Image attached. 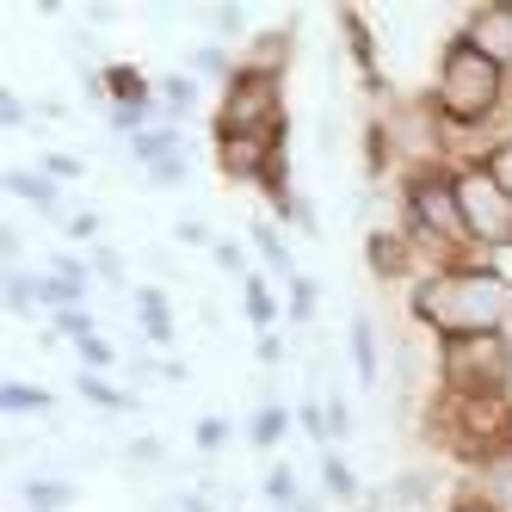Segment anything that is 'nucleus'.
<instances>
[{"instance_id": "f3484780", "label": "nucleus", "mask_w": 512, "mask_h": 512, "mask_svg": "<svg viewBox=\"0 0 512 512\" xmlns=\"http://www.w3.org/2000/svg\"><path fill=\"white\" fill-rule=\"evenodd\" d=\"M290 420H297V414H284L278 401H266V408L247 420V438H253V445H278V438L290 432Z\"/></svg>"}, {"instance_id": "c756f323", "label": "nucleus", "mask_w": 512, "mask_h": 512, "mask_svg": "<svg viewBox=\"0 0 512 512\" xmlns=\"http://www.w3.org/2000/svg\"><path fill=\"white\" fill-rule=\"evenodd\" d=\"M93 278H105V284H118V290H124V266H118V253H112V247H93Z\"/></svg>"}, {"instance_id": "58836bf2", "label": "nucleus", "mask_w": 512, "mask_h": 512, "mask_svg": "<svg viewBox=\"0 0 512 512\" xmlns=\"http://www.w3.org/2000/svg\"><path fill=\"white\" fill-rule=\"evenodd\" d=\"M179 512H210V506H204L198 494H186V500H179Z\"/></svg>"}, {"instance_id": "2eb2a0df", "label": "nucleus", "mask_w": 512, "mask_h": 512, "mask_svg": "<svg viewBox=\"0 0 512 512\" xmlns=\"http://www.w3.org/2000/svg\"><path fill=\"white\" fill-rule=\"evenodd\" d=\"M25 506H31V512H62V506H75V482H44V475H31V482H25Z\"/></svg>"}, {"instance_id": "4be33fe9", "label": "nucleus", "mask_w": 512, "mask_h": 512, "mask_svg": "<svg viewBox=\"0 0 512 512\" xmlns=\"http://www.w3.org/2000/svg\"><path fill=\"white\" fill-rule=\"evenodd\" d=\"M192 75H210V81H235V68H229V50L223 44H204V50H192Z\"/></svg>"}, {"instance_id": "aec40b11", "label": "nucleus", "mask_w": 512, "mask_h": 512, "mask_svg": "<svg viewBox=\"0 0 512 512\" xmlns=\"http://www.w3.org/2000/svg\"><path fill=\"white\" fill-rule=\"evenodd\" d=\"M0 408H7V414H50V395L31 389V383H7V389H0Z\"/></svg>"}, {"instance_id": "cd10ccee", "label": "nucleus", "mask_w": 512, "mask_h": 512, "mask_svg": "<svg viewBox=\"0 0 512 512\" xmlns=\"http://www.w3.org/2000/svg\"><path fill=\"white\" fill-rule=\"evenodd\" d=\"M210 253H216V266H223V272H235L241 284L253 278V272H247V253H241V241H210Z\"/></svg>"}, {"instance_id": "f257e3e1", "label": "nucleus", "mask_w": 512, "mask_h": 512, "mask_svg": "<svg viewBox=\"0 0 512 512\" xmlns=\"http://www.w3.org/2000/svg\"><path fill=\"white\" fill-rule=\"evenodd\" d=\"M414 321L426 334L445 340H482V334H506L512 321V278L488 260H451L432 266L414 284Z\"/></svg>"}, {"instance_id": "0eeeda50", "label": "nucleus", "mask_w": 512, "mask_h": 512, "mask_svg": "<svg viewBox=\"0 0 512 512\" xmlns=\"http://www.w3.org/2000/svg\"><path fill=\"white\" fill-rule=\"evenodd\" d=\"M463 38L512 75V7H500V0H494V7H475V13L463 19Z\"/></svg>"}, {"instance_id": "4c0bfd02", "label": "nucleus", "mask_w": 512, "mask_h": 512, "mask_svg": "<svg viewBox=\"0 0 512 512\" xmlns=\"http://www.w3.org/2000/svg\"><path fill=\"white\" fill-rule=\"evenodd\" d=\"M173 235H179V241H186V247H204V241H210V229H204V223H179Z\"/></svg>"}, {"instance_id": "a878e982", "label": "nucleus", "mask_w": 512, "mask_h": 512, "mask_svg": "<svg viewBox=\"0 0 512 512\" xmlns=\"http://www.w3.org/2000/svg\"><path fill=\"white\" fill-rule=\"evenodd\" d=\"M482 167H488V173L500 179V192L512 198V130H506V136L494 142V149H488V161H482Z\"/></svg>"}, {"instance_id": "9b49d317", "label": "nucleus", "mask_w": 512, "mask_h": 512, "mask_svg": "<svg viewBox=\"0 0 512 512\" xmlns=\"http://www.w3.org/2000/svg\"><path fill=\"white\" fill-rule=\"evenodd\" d=\"M253 247H260V260L272 266V278H284V284H297V260H290V247H284V235H278V223H266V216H253Z\"/></svg>"}, {"instance_id": "4468645a", "label": "nucleus", "mask_w": 512, "mask_h": 512, "mask_svg": "<svg viewBox=\"0 0 512 512\" xmlns=\"http://www.w3.org/2000/svg\"><path fill=\"white\" fill-rule=\"evenodd\" d=\"M38 303H44V278L25 272V266H13L7 272V309L13 315H38Z\"/></svg>"}, {"instance_id": "393cba45", "label": "nucleus", "mask_w": 512, "mask_h": 512, "mask_svg": "<svg viewBox=\"0 0 512 512\" xmlns=\"http://www.w3.org/2000/svg\"><path fill=\"white\" fill-rule=\"evenodd\" d=\"M186 179H192L186 155H161V161H149V186H186Z\"/></svg>"}, {"instance_id": "9d476101", "label": "nucleus", "mask_w": 512, "mask_h": 512, "mask_svg": "<svg viewBox=\"0 0 512 512\" xmlns=\"http://www.w3.org/2000/svg\"><path fill=\"white\" fill-rule=\"evenodd\" d=\"M130 303H136V321H142V334H149L155 346H167L173 340V309H167V297L155 284H136L130 290Z\"/></svg>"}, {"instance_id": "a211bd4d", "label": "nucleus", "mask_w": 512, "mask_h": 512, "mask_svg": "<svg viewBox=\"0 0 512 512\" xmlns=\"http://www.w3.org/2000/svg\"><path fill=\"white\" fill-rule=\"evenodd\" d=\"M321 482H327V494H334V500H358V482H352V469H346V457L340 451H321Z\"/></svg>"}, {"instance_id": "ddd939ff", "label": "nucleus", "mask_w": 512, "mask_h": 512, "mask_svg": "<svg viewBox=\"0 0 512 512\" xmlns=\"http://www.w3.org/2000/svg\"><path fill=\"white\" fill-rule=\"evenodd\" d=\"M7 192H19L25 204H38V216H62L56 210V179H44V173H7Z\"/></svg>"}, {"instance_id": "f8f14e48", "label": "nucleus", "mask_w": 512, "mask_h": 512, "mask_svg": "<svg viewBox=\"0 0 512 512\" xmlns=\"http://www.w3.org/2000/svg\"><path fill=\"white\" fill-rule=\"evenodd\" d=\"M241 303H247L241 315L253 321V334H278V315H284V309H278V297H272V284H266L260 272H253V278L241 284Z\"/></svg>"}, {"instance_id": "ea45409f", "label": "nucleus", "mask_w": 512, "mask_h": 512, "mask_svg": "<svg viewBox=\"0 0 512 512\" xmlns=\"http://www.w3.org/2000/svg\"><path fill=\"white\" fill-rule=\"evenodd\" d=\"M506 451H512V408H506Z\"/></svg>"}, {"instance_id": "b1692460", "label": "nucleus", "mask_w": 512, "mask_h": 512, "mask_svg": "<svg viewBox=\"0 0 512 512\" xmlns=\"http://www.w3.org/2000/svg\"><path fill=\"white\" fill-rule=\"evenodd\" d=\"M56 334L81 346V340H93V334H99V321H93V309H56Z\"/></svg>"}, {"instance_id": "dca6fc26", "label": "nucleus", "mask_w": 512, "mask_h": 512, "mask_svg": "<svg viewBox=\"0 0 512 512\" xmlns=\"http://www.w3.org/2000/svg\"><path fill=\"white\" fill-rule=\"evenodd\" d=\"M130 155H142V161H161V155H186L179 149V130L173 124H149L136 142H130Z\"/></svg>"}, {"instance_id": "39448f33", "label": "nucleus", "mask_w": 512, "mask_h": 512, "mask_svg": "<svg viewBox=\"0 0 512 512\" xmlns=\"http://www.w3.org/2000/svg\"><path fill=\"white\" fill-rule=\"evenodd\" d=\"M457 204H463L469 247H512V198L500 192V179L482 161L457 167Z\"/></svg>"}, {"instance_id": "e433bc0d", "label": "nucleus", "mask_w": 512, "mask_h": 512, "mask_svg": "<svg viewBox=\"0 0 512 512\" xmlns=\"http://www.w3.org/2000/svg\"><path fill=\"white\" fill-rule=\"evenodd\" d=\"M278 358H284V334H260V364H266V371H272Z\"/></svg>"}, {"instance_id": "a19ab883", "label": "nucleus", "mask_w": 512, "mask_h": 512, "mask_svg": "<svg viewBox=\"0 0 512 512\" xmlns=\"http://www.w3.org/2000/svg\"><path fill=\"white\" fill-rule=\"evenodd\" d=\"M457 512H475V506H457Z\"/></svg>"}, {"instance_id": "72a5a7b5", "label": "nucleus", "mask_w": 512, "mask_h": 512, "mask_svg": "<svg viewBox=\"0 0 512 512\" xmlns=\"http://www.w3.org/2000/svg\"><path fill=\"white\" fill-rule=\"evenodd\" d=\"M25 118H31V105H25L19 93H0V124H7V130H19Z\"/></svg>"}, {"instance_id": "c9c22d12", "label": "nucleus", "mask_w": 512, "mask_h": 512, "mask_svg": "<svg viewBox=\"0 0 512 512\" xmlns=\"http://www.w3.org/2000/svg\"><path fill=\"white\" fill-rule=\"evenodd\" d=\"M68 235H75V241H93V235H99V216H93V210L68 216Z\"/></svg>"}, {"instance_id": "20e7f679", "label": "nucleus", "mask_w": 512, "mask_h": 512, "mask_svg": "<svg viewBox=\"0 0 512 512\" xmlns=\"http://www.w3.org/2000/svg\"><path fill=\"white\" fill-rule=\"evenodd\" d=\"M284 130V99H278V68L241 62L235 81L223 87V112H216V136H260L278 142Z\"/></svg>"}, {"instance_id": "1a4fd4ad", "label": "nucleus", "mask_w": 512, "mask_h": 512, "mask_svg": "<svg viewBox=\"0 0 512 512\" xmlns=\"http://www.w3.org/2000/svg\"><path fill=\"white\" fill-rule=\"evenodd\" d=\"M346 352H352L358 383H364V389H377L383 358H377V321H371V315H352V327H346Z\"/></svg>"}, {"instance_id": "6ab92c4d", "label": "nucleus", "mask_w": 512, "mask_h": 512, "mask_svg": "<svg viewBox=\"0 0 512 512\" xmlns=\"http://www.w3.org/2000/svg\"><path fill=\"white\" fill-rule=\"evenodd\" d=\"M161 99H167V124L186 118L192 105H198V81L192 75H161Z\"/></svg>"}, {"instance_id": "f704fd0d", "label": "nucleus", "mask_w": 512, "mask_h": 512, "mask_svg": "<svg viewBox=\"0 0 512 512\" xmlns=\"http://www.w3.org/2000/svg\"><path fill=\"white\" fill-rule=\"evenodd\" d=\"M241 25H247V7H216V31L223 38H241Z\"/></svg>"}, {"instance_id": "5701e85b", "label": "nucleus", "mask_w": 512, "mask_h": 512, "mask_svg": "<svg viewBox=\"0 0 512 512\" xmlns=\"http://www.w3.org/2000/svg\"><path fill=\"white\" fill-rule=\"evenodd\" d=\"M315 303H321V284L315 278H297V284H290V309H284V321H315Z\"/></svg>"}, {"instance_id": "c85d7f7f", "label": "nucleus", "mask_w": 512, "mask_h": 512, "mask_svg": "<svg viewBox=\"0 0 512 512\" xmlns=\"http://www.w3.org/2000/svg\"><path fill=\"white\" fill-rule=\"evenodd\" d=\"M266 500H278V506H290V500H297V475H290L284 463L266 475Z\"/></svg>"}, {"instance_id": "6e6552de", "label": "nucleus", "mask_w": 512, "mask_h": 512, "mask_svg": "<svg viewBox=\"0 0 512 512\" xmlns=\"http://www.w3.org/2000/svg\"><path fill=\"white\" fill-rule=\"evenodd\" d=\"M432 494H438V469H426V463H408V469H395L389 482L377 488L383 512H426V506H432Z\"/></svg>"}, {"instance_id": "423d86ee", "label": "nucleus", "mask_w": 512, "mask_h": 512, "mask_svg": "<svg viewBox=\"0 0 512 512\" xmlns=\"http://www.w3.org/2000/svg\"><path fill=\"white\" fill-rule=\"evenodd\" d=\"M463 475H469V500L463 506H475V512H512V451L506 445H494L488 457H475Z\"/></svg>"}, {"instance_id": "7ed1b4c3", "label": "nucleus", "mask_w": 512, "mask_h": 512, "mask_svg": "<svg viewBox=\"0 0 512 512\" xmlns=\"http://www.w3.org/2000/svg\"><path fill=\"white\" fill-rule=\"evenodd\" d=\"M401 204H408L401 229L414 235V247H457V260H469V229H463V204H457V167L408 173Z\"/></svg>"}, {"instance_id": "bb28decb", "label": "nucleus", "mask_w": 512, "mask_h": 512, "mask_svg": "<svg viewBox=\"0 0 512 512\" xmlns=\"http://www.w3.org/2000/svg\"><path fill=\"white\" fill-rule=\"evenodd\" d=\"M192 438H198V451H204V457H210V451H223V445H229V420H216V414H210V420L192 426Z\"/></svg>"}, {"instance_id": "412c9836", "label": "nucleus", "mask_w": 512, "mask_h": 512, "mask_svg": "<svg viewBox=\"0 0 512 512\" xmlns=\"http://www.w3.org/2000/svg\"><path fill=\"white\" fill-rule=\"evenodd\" d=\"M75 352H81V371H87V377H99V371H112V364H124V358H118V346H112V340H105V334H93V340H81Z\"/></svg>"}, {"instance_id": "f03ea898", "label": "nucleus", "mask_w": 512, "mask_h": 512, "mask_svg": "<svg viewBox=\"0 0 512 512\" xmlns=\"http://www.w3.org/2000/svg\"><path fill=\"white\" fill-rule=\"evenodd\" d=\"M438 383L463 408H506L512 389V340L482 334V340H445L438 346Z\"/></svg>"}, {"instance_id": "7c9ffc66", "label": "nucleus", "mask_w": 512, "mask_h": 512, "mask_svg": "<svg viewBox=\"0 0 512 512\" xmlns=\"http://www.w3.org/2000/svg\"><path fill=\"white\" fill-rule=\"evenodd\" d=\"M352 432V408H346V395H327V438H346Z\"/></svg>"}, {"instance_id": "473e14b6", "label": "nucleus", "mask_w": 512, "mask_h": 512, "mask_svg": "<svg viewBox=\"0 0 512 512\" xmlns=\"http://www.w3.org/2000/svg\"><path fill=\"white\" fill-rule=\"evenodd\" d=\"M38 167H44V179H81L75 155H38Z\"/></svg>"}, {"instance_id": "2f4dec72", "label": "nucleus", "mask_w": 512, "mask_h": 512, "mask_svg": "<svg viewBox=\"0 0 512 512\" xmlns=\"http://www.w3.org/2000/svg\"><path fill=\"white\" fill-rule=\"evenodd\" d=\"M124 463H130V469H155V463H161V438H136V445L124 451Z\"/></svg>"}]
</instances>
